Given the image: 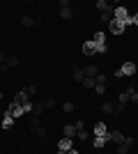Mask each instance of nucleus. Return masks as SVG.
Returning a JSON list of instances; mask_svg holds the SVG:
<instances>
[{"instance_id": "obj_1", "label": "nucleus", "mask_w": 138, "mask_h": 154, "mask_svg": "<svg viewBox=\"0 0 138 154\" xmlns=\"http://www.w3.org/2000/svg\"><path fill=\"white\" fill-rule=\"evenodd\" d=\"M113 19H115V21H122L124 26L131 23V16H129V12H127V7H115V9H113Z\"/></svg>"}, {"instance_id": "obj_2", "label": "nucleus", "mask_w": 138, "mask_h": 154, "mask_svg": "<svg viewBox=\"0 0 138 154\" xmlns=\"http://www.w3.org/2000/svg\"><path fill=\"white\" fill-rule=\"evenodd\" d=\"M136 74V64L133 62H124L122 69H118V76H133Z\"/></svg>"}, {"instance_id": "obj_3", "label": "nucleus", "mask_w": 138, "mask_h": 154, "mask_svg": "<svg viewBox=\"0 0 138 154\" xmlns=\"http://www.w3.org/2000/svg\"><path fill=\"white\" fill-rule=\"evenodd\" d=\"M108 30H111L113 35H122V32H124V23H122V21H115V19H113L111 23H108Z\"/></svg>"}, {"instance_id": "obj_4", "label": "nucleus", "mask_w": 138, "mask_h": 154, "mask_svg": "<svg viewBox=\"0 0 138 154\" xmlns=\"http://www.w3.org/2000/svg\"><path fill=\"white\" fill-rule=\"evenodd\" d=\"M7 115H12V117H19V115H23V108H21V103L12 101V103H9V110H7Z\"/></svg>"}, {"instance_id": "obj_5", "label": "nucleus", "mask_w": 138, "mask_h": 154, "mask_svg": "<svg viewBox=\"0 0 138 154\" xmlns=\"http://www.w3.org/2000/svg\"><path fill=\"white\" fill-rule=\"evenodd\" d=\"M58 149H60V152H69V149H74V140H72V138H62V140L58 143Z\"/></svg>"}, {"instance_id": "obj_6", "label": "nucleus", "mask_w": 138, "mask_h": 154, "mask_svg": "<svg viewBox=\"0 0 138 154\" xmlns=\"http://www.w3.org/2000/svg\"><path fill=\"white\" fill-rule=\"evenodd\" d=\"M94 134L99 136V138H111V134H106V124H94Z\"/></svg>"}, {"instance_id": "obj_7", "label": "nucleus", "mask_w": 138, "mask_h": 154, "mask_svg": "<svg viewBox=\"0 0 138 154\" xmlns=\"http://www.w3.org/2000/svg\"><path fill=\"white\" fill-rule=\"evenodd\" d=\"M83 53H85V55H94V53H97V44H94V42H85V44H83Z\"/></svg>"}, {"instance_id": "obj_8", "label": "nucleus", "mask_w": 138, "mask_h": 154, "mask_svg": "<svg viewBox=\"0 0 138 154\" xmlns=\"http://www.w3.org/2000/svg\"><path fill=\"white\" fill-rule=\"evenodd\" d=\"M83 71H85V76H87V78H97V74H99V67H97V64H87V67H85Z\"/></svg>"}, {"instance_id": "obj_9", "label": "nucleus", "mask_w": 138, "mask_h": 154, "mask_svg": "<svg viewBox=\"0 0 138 154\" xmlns=\"http://www.w3.org/2000/svg\"><path fill=\"white\" fill-rule=\"evenodd\" d=\"M62 134H65V138H76V127H74V124H67V127L62 129Z\"/></svg>"}, {"instance_id": "obj_10", "label": "nucleus", "mask_w": 138, "mask_h": 154, "mask_svg": "<svg viewBox=\"0 0 138 154\" xmlns=\"http://www.w3.org/2000/svg\"><path fill=\"white\" fill-rule=\"evenodd\" d=\"M124 138H127V136L122 134V131H113V134H111V140L118 143V145H122V143H124Z\"/></svg>"}, {"instance_id": "obj_11", "label": "nucleus", "mask_w": 138, "mask_h": 154, "mask_svg": "<svg viewBox=\"0 0 138 154\" xmlns=\"http://www.w3.org/2000/svg\"><path fill=\"white\" fill-rule=\"evenodd\" d=\"M74 81H78V83L85 81V71L81 69V67H74Z\"/></svg>"}, {"instance_id": "obj_12", "label": "nucleus", "mask_w": 138, "mask_h": 154, "mask_svg": "<svg viewBox=\"0 0 138 154\" xmlns=\"http://www.w3.org/2000/svg\"><path fill=\"white\" fill-rule=\"evenodd\" d=\"M19 64V58L16 55H7V62L2 64V69H9V67H16Z\"/></svg>"}, {"instance_id": "obj_13", "label": "nucleus", "mask_w": 138, "mask_h": 154, "mask_svg": "<svg viewBox=\"0 0 138 154\" xmlns=\"http://www.w3.org/2000/svg\"><path fill=\"white\" fill-rule=\"evenodd\" d=\"M14 101H16V103H21V106H23L26 101H30V99H28V92H26V90H21L19 94L14 97Z\"/></svg>"}, {"instance_id": "obj_14", "label": "nucleus", "mask_w": 138, "mask_h": 154, "mask_svg": "<svg viewBox=\"0 0 138 154\" xmlns=\"http://www.w3.org/2000/svg\"><path fill=\"white\" fill-rule=\"evenodd\" d=\"M44 101H39V103H35V106H32V113H35V117H39L41 115V113H44Z\"/></svg>"}, {"instance_id": "obj_15", "label": "nucleus", "mask_w": 138, "mask_h": 154, "mask_svg": "<svg viewBox=\"0 0 138 154\" xmlns=\"http://www.w3.org/2000/svg\"><path fill=\"white\" fill-rule=\"evenodd\" d=\"M72 7H69V5H67V7H62V9H60V16H62V19H72Z\"/></svg>"}, {"instance_id": "obj_16", "label": "nucleus", "mask_w": 138, "mask_h": 154, "mask_svg": "<svg viewBox=\"0 0 138 154\" xmlns=\"http://www.w3.org/2000/svg\"><path fill=\"white\" fill-rule=\"evenodd\" d=\"M104 32H94V37H92V42H94V44H97V46H101V44H104Z\"/></svg>"}, {"instance_id": "obj_17", "label": "nucleus", "mask_w": 138, "mask_h": 154, "mask_svg": "<svg viewBox=\"0 0 138 154\" xmlns=\"http://www.w3.org/2000/svg\"><path fill=\"white\" fill-rule=\"evenodd\" d=\"M97 9H99L101 14H104V12H108V9H111V5H108L106 0H99V2H97Z\"/></svg>"}, {"instance_id": "obj_18", "label": "nucleus", "mask_w": 138, "mask_h": 154, "mask_svg": "<svg viewBox=\"0 0 138 154\" xmlns=\"http://www.w3.org/2000/svg\"><path fill=\"white\" fill-rule=\"evenodd\" d=\"M101 110H104V113H115V106L108 103V101H104V103H101Z\"/></svg>"}, {"instance_id": "obj_19", "label": "nucleus", "mask_w": 138, "mask_h": 154, "mask_svg": "<svg viewBox=\"0 0 138 154\" xmlns=\"http://www.w3.org/2000/svg\"><path fill=\"white\" fill-rule=\"evenodd\" d=\"M101 21H104V23H111L113 21V9H108V12L101 14Z\"/></svg>"}, {"instance_id": "obj_20", "label": "nucleus", "mask_w": 138, "mask_h": 154, "mask_svg": "<svg viewBox=\"0 0 138 154\" xmlns=\"http://www.w3.org/2000/svg\"><path fill=\"white\" fill-rule=\"evenodd\" d=\"M12 122H14V117L12 115H5V120H2V129H9V127H12Z\"/></svg>"}, {"instance_id": "obj_21", "label": "nucleus", "mask_w": 138, "mask_h": 154, "mask_svg": "<svg viewBox=\"0 0 138 154\" xmlns=\"http://www.w3.org/2000/svg\"><path fill=\"white\" fill-rule=\"evenodd\" d=\"M106 140H108V138H99V136H97V138H94V147H104V145H106Z\"/></svg>"}, {"instance_id": "obj_22", "label": "nucleus", "mask_w": 138, "mask_h": 154, "mask_svg": "<svg viewBox=\"0 0 138 154\" xmlns=\"http://www.w3.org/2000/svg\"><path fill=\"white\" fill-rule=\"evenodd\" d=\"M83 85H85V88H92V90H94V85H97V81H94V78H87V76H85Z\"/></svg>"}, {"instance_id": "obj_23", "label": "nucleus", "mask_w": 138, "mask_h": 154, "mask_svg": "<svg viewBox=\"0 0 138 154\" xmlns=\"http://www.w3.org/2000/svg\"><path fill=\"white\" fill-rule=\"evenodd\" d=\"M127 101H129V94H127V92H122V94L118 97V103H120V106H124Z\"/></svg>"}, {"instance_id": "obj_24", "label": "nucleus", "mask_w": 138, "mask_h": 154, "mask_svg": "<svg viewBox=\"0 0 138 154\" xmlns=\"http://www.w3.org/2000/svg\"><path fill=\"white\" fill-rule=\"evenodd\" d=\"M74 108H76V106H74V101H65V106H62V110H65V113H72Z\"/></svg>"}, {"instance_id": "obj_25", "label": "nucleus", "mask_w": 138, "mask_h": 154, "mask_svg": "<svg viewBox=\"0 0 138 154\" xmlns=\"http://www.w3.org/2000/svg\"><path fill=\"white\" fill-rule=\"evenodd\" d=\"M35 136H39V138H44V136H46V129L41 127V124H39V127H35Z\"/></svg>"}, {"instance_id": "obj_26", "label": "nucleus", "mask_w": 138, "mask_h": 154, "mask_svg": "<svg viewBox=\"0 0 138 154\" xmlns=\"http://www.w3.org/2000/svg\"><path fill=\"white\" fill-rule=\"evenodd\" d=\"M129 149H131V147H129L127 143H122V145H118V154H127V152H129Z\"/></svg>"}, {"instance_id": "obj_27", "label": "nucleus", "mask_w": 138, "mask_h": 154, "mask_svg": "<svg viewBox=\"0 0 138 154\" xmlns=\"http://www.w3.org/2000/svg\"><path fill=\"white\" fill-rule=\"evenodd\" d=\"M21 23H23L26 28H30V26L35 23V21H32V16H23V19H21Z\"/></svg>"}, {"instance_id": "obj_28", "label": "nucleus", "mask_w": 138, "mask_h": 154, "mask_svg": "<svg viewBox=\"0 0 138 154\" xmlns=\"http://www.w3.org/2000/svg\"><path fill=\"white\" fill-rule=\"evenodd\" d=\"M94 81H97L99 85H106V74H101V71H99V74H97V78H94Z\"/></svg>"}, {"instance_id": "obj_29", "label": "nucleus", "mask_w": 138, "mask_h": 154, "mask_svg": "<svg viewBox=\"0 0 138 154\" xmlns=\"http://www.w3.org/2000/svg\"><path fill=\"white\" fill-rule=\"evenodd\" d=\"M76 138H81V140H87V131H85V129L76 131Z\"/></svg>"}, {"instance_id": "obj_30", "label": "nucleus", "mask_w": 138, "mask_h": 154, "mask_svg": "<svg viewBox=\"0 0 138 154\" xmlns=\"http://www.w3.org/2000/svg\"><path fill=\"white\" fill-rule=\"evenodd\" d=\"M44 108H55V99H46V101H44Z\"/></svg>"}, {"instance_id": "obj_31", "label": "nucleus", "mask_w": 138, "mask_h": 154, "mask_svg": "<svg viewBox=\"0 0 138 154\" xmlns=\"http://www.w3.org/2000/svg\"><path fill=\"white\" fill-rule=\"evenodd\" d=\"M26 92H28V97H32L35 92H37V85H28V88H26Z\"/></svg>"}, {"instance_id": "obj_32", "label": "nucleus", "mask_w": 138, "mask_h": 154, "mask_svg": "<svg viewBox=\"0 0 138 154\" xmlns=\"http://www.w3.org/2000/svg\"><path fill=\"white\" fill-rule=\"evenodd\" d=\"M32 106H35L32 101H26L23 106H21V108H23V113H28V110H32Z\"/></svg>"}, {"instance_id": "obj_33", "label": "nucleus", "mask_w": 138, "mask_h": 154, "mask_svg": "<svg viewBox=\"0 0 138 154\" xmlns=\"http://www.w3.org/2000/svg\"><path fill=\"white\" fill-rule=\"evenodd\" d=\"M94 92H97V94H104V92H106V85H94Z\"/></svg>"}, {"instance_id": "obj_34", "label": "nucleus", "mask_w": 138, "mask_h": 154, "mask_svg": "<svg viewBox=\"0 0 138 154\" xmlns=\"http://www.w3.org/2000/svg\"><path fill=\"white\" fill-rule=\"evenodd\" d=\"M74 127H76V131H81V129H85V122H83V120H78V122L74 124Z\"/></svg>"}, {"instance_id": "obj_35", "label": "nucleus", "mask_w": 138, "mask_h": 154, "mask_svg": "<svg viewBox=\"0 0 138 154\" xmlns=\"http://www.w3.org/2000/svg\"><path fill=\"white\" fill-rule=\"evenodd\" d=\"M129 101H133V103H138V92H133L131 97H129Z\"/></svg>"}, {"instance_id": "obj_36", "label": "nucleus", "mask_w": 138, "mask_h": 154, "mask_svg": "<svg viewBox=\"0 0 138 154\" xmlns=\"http://www.w3.org/2000/svg\"><path fill=\"white\" fill-rule=\"evenodd\" d=\"M131 23H133V26H138V12H136V14L131 16Z\"/></svg>"}, {"instance_id": "obj_37", "label": "nucleus", "mask_w": 138, "mask_h": 154, "mask_svg": "<svg viewBox=\"0 0 138 154\" xmlns=\"http://www.w3.org/2000/svg\"><path fill=\"white\" fill-rule=\"evenodd\" d=\"M0 62H2V64L7 62V55H5V53H0Z\"/></svg>"}, {"instance_id": "obj_38", "label": "nucleus", "mask_w": 138, "mask_h": 154, "mask_svg": "<svg viewBox=\"0 0 138 154\" xmlns=\"http://www.w3.org/2000/svg\"><path fill=\"white\" fill-rule=\"evenodd\" d=\"M67 154H78V152H76V149H69V152H67Z\"/></svg>"}, {"instance_id": "obj_39", "label": "nucleus", "mask_w": 138, "mask_h": 154, "mask_svg": "<svg viewBox=\"0 0 138 154\" xmlns=\"http://www.w3.org/2000/svg\"><path fill=\"white\" fill-rule=\"evenodd\" d=\"M58 154H67V152H58Z\"/></svg>"}]
</instances>
